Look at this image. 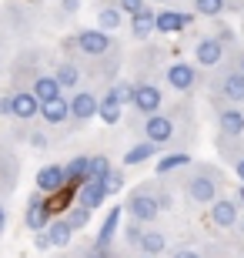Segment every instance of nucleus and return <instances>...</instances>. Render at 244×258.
Returning a JSON list of instances; mask_svg holds the SVG:
<instances>
[{"label": "nucleus", "mask_w": 244, "mask_h": 258, "mask_svg": "<svg viewBox=\"0 0 244 258\" xmlns=\"http://www.w3.org/2000/svg\"><path fill=\"white\" fill-rule=\"evenodd\" d=\"M181 195L188 205H197V208H207V205H214L221 198V171H214L211 164H201L194 174L184 178L181 184Z\"/></svg>", "instance_id": "obj_1"}, {"label": "nucleus", "mask_w": 244, "mask_h": 258, "mask_svg": "<svg viewBox=\"0 0 244 258\" xmlns=\"http://www.w3.org/2000/svg\"><path fill=\"white\" fill-rule=\"evenodd\" d=\"M124 211L131 215V221L137 225H154L160 218V205H157V181L137 184L127 191V201H124Z\"/></svg>", "instance_id": "obj_2"}, {"label": "nucleus", "mask_w": 244, "mask_h": 258, "mask_svg": "<svg viewBox=\"0 0 244 258\" xmlns=\"http://www.w3.org/2000/svg\"><path fill=\"white\" fill-rule=\"evenodd\" d=\"M70 44H74L77 54H84V57H94V60L107 57V54L114 50V37H111V34H104V30H97V27L77 30Z\"/></svg>", "instance_id": "obj_3"}, {"label": "nucleus", "mask_w": 244, "mask_h": 258, "mask_svg": "<svg viewBox=\"0 0 244 258\" xmlns=\"http://www.w3.org/2000/svg\"><path fill=\"white\" fill-rule=\"evenodd\" d=\"M214 121H217V134L221 138H231V141L244 138V107L214 97Z\"/></svg>", "instance_id": "obj_4"}, {"label": "nucleus", "mask_w": 244, "mask_h": 258, "mask_svg": "<svg viewBox=\"0 0 244 258\" xmlns=\"http://www.w3.org/2000/svg\"><path fill=\"white\" fill-rule=\"evenodd\" d=\"M160 104H164V91H160V84H154V81H137V84L131 87V107L137 111V114H157Z\"/></svg>", "instance_id": "obj_5"}, {"label": "nucleus", "mask_w": 244, "mask_h": 258, "mask_svg": "<svg viewBox=\"0 0 244 258\" xmlns=\"http://www.w3.org/2000/svg\"><path fill=\"white\" fill-rule=\"evenodd\" d=\"M67 101H70V124H74V127H84L87 121H94V117H97V104H101V97H97L94 91L77 87Z\"/></svg>", "instance_id": "obj_6"}, {"label": "nucleus", "mask_w": 244, "mask_h": 258, "mask_svg": "<svg viewBox=\"0 0 244 258\" xmlns=\"http://www.w3.org/2000/svg\"><path fill=\"white\" fill-rule=\"evenodd\" d=\"M214 91H217V97H221V101L244 107V74L237 71V67H224V71L217 74Z\"/></svg>", "instance_id": "obj_7"}, {"label": "nucleus", "mask_w": 244, "mask_h": 258, "mask_svg": "<svg viewBox=\"0 0 244 258\" xmlns=\"http://www.w3.org/2000/svg\"><path fill=\"white\" fill-rule=\"evenodd\" d=\"M50 221H54V208H50L47 195L34 191L27 198V208H24V225H27L30 231H44Z\"/></svg>", "instance_id": "obj_8"}, {"label": "nucleus", "mask_w": 244, "mask_h": 258, "mask_svg": "<svg viewBox=\"0 0 244 258\" xmlns=\"http://www.w3.org/2000/svg\"><path fill=\"white\" fill-rule=\"evenodd\" d=\"M144 141L157 144V148H168L174 141V117L157 111V114H147L144 117Z\"/></svg>", "instance_id": "obj_9"}, {"label": "nucleus", "mask_w": 244, "mask_h": 258, "mask_svg": "<svg viewBox=\"0 0 244 258\" xmlns=\"http://www.w3.org/2000/svg\"><path fill=\"white\" fill-rule=\"evenodd\" d=\"M164 81H168L171 91L191 94L197 87V64H191V60H174V64H168V71H164Z\"/></svg>", "instance_id": "obj_10"}, {"label": "nucleus", "mask_w": 244, "mask_h": 258, "mask_svg": "<svg viewBox=\"0 0 244 258\" xmlns=\"http://www.w3.org/2000/svg\"><path fill=\"white\" fill-rule=\"evenodd\" d=\"M224 44L214 37V34H207V37H201L194 44V64L197 67H221L224 64Z\"/></svg>", "instance_id": "obj_11"}, {"label": "nucleus", "mask_w": 244, "mask_h": 258, "mask_svg": "<svg viewBox=\"0 0 244 258\" xmlns=\"http://www.w3.org/2000/svg\"><path fill=\"white\" fill-rule=\"evenodd\" d=\"M10 104H14V117L30 124V121H37L40 117V101L34 97L30 87H17V91H10Z\"/></svg>", "instance_id": "obj_12"}, {"label": "nucleus", "mask_w": 244, "mask_h": 258, "mask_svg": "<svg viewBox=\"0 0 244 258\" xmlns=\"http://www.w3.org/2000/svg\"><path fill=\"white\" fill-rule=\"evenodd\" d=\"M207 215H211V225L221 231H231L241 218V208H237L234 198H217L214 205H207Z\"/></svg>", "instance_id": "obj_13"}, {"label": "nucleus", "mask_w": 244, "mask_h": 258, "mask_svg": "<svg viewBox=\"0 0 244 258\" xmlns=\"http://www.w3.org/2000/svg\"><path fill=\"white\" fill-rule=\"evenodd\" d=\"M34 184H37L40 195H60L64 188H70V184H67L64 164H44L37 171V178H34Z\"/></svg>", "instance_id": "obj_14"}, {"label": "nucleus", "mask_w": 244, "mask_h": 258, "mask_svg": "<svg viewBox=\"0 0 244 258\" xmlns=\"http://www.w3.org/2000/svg\"><path fill=\"white\" fill-rule=\"evenodd\" d=\"M40 121H44L47 127L70 124V101L60 94V97H54V101H47V104H40Z\"/></svg>", "instance_id": "obj_15"}, {"label": "nucleus", "mask_w": 244, "mask_h": 258, "mask_svg": "<svg viewBox=\"0 0 244 258\" xmlns=\"http://www.w3.org/2000/svg\"><path fill=\"white\" fill-rule=\"evenodd\" d=\"M137 251H141V255H150V258H160L164 251H171L168 235H164L160 228H150V225H144L141 241H137Z\"/></svg>", "instance_id": "obj_16"}, {"label": "nucleus", "mask_w": 244, "mask_h": 258, "mask_svg": "<svg viewBox=\"0 0 244 258\" xmlns=\"http://www.w3.org/2000/svg\"><path fill=\"white\" fill-rule=\"evenodd\" d=\"M30 91H34V97H37L40 104H47V101H54V97L64 94L60 84L54 81V74H47V71H37V74L30 77Z\"/></svg>", "instance_id": "obj_17"}, {"label": "nucleus", "mask_w": 244, "mask_h": 258, "mask_svg": "<svg viewBox=\"0 0 244 258\" xmlns=\"http://www.w3.org/2000/svg\"><path fill=\"white\" fill-rule=\"evenodd\" d=\"M50 74H54V81L60 84V91H77V87H80V67H77V60H70V57L57 60Z\"/></svg>", "instance_id": "obj_18"}, {"label": "nucleus", "mask_w": 244, "mask_h": 258, "mask_svg": "<svg viewBox=\"0 0 244 258\" xmlns=\"http://www.w3.org/2000/svg\"><path fill=\"white\" fill-rule=\"evenodd\" d=\"M107 198H111V195H107V188H104L97 178H87V181L77 188V205H84V208H91V211L101 208Z\"/></svg>", "instance_id": "obj_19"}, {"label": "nucleus", "mask_w": 244, "mask_h": 258, "mask_svg": "<svg viewBox=\"0 0 244 258\" xmlns=\"http://www.w3.org/2000/svg\"><path fill=\"white\" fill-rule=\"evenodd\" d=\"M188 24H191V17L184 10H160V14H154V30L157 34H178Z\"/></svg>", "instance_id": "obj_20"}, {"label": "nucleus", "mask_w": 244, "mask_h": 258, "mask_svg": "<svg viewBox=\"0 0 244 258\" xmlns=\"http://www.w3.org/2000/svg\"><path fill=\"white\" fill-rule=\"evenodd\" d=\"M121 114H124V101L114 94L111 87H107V91H104V97H101V104H97V117H101L104 124H117V121H121Z\"/></svg>", "instance_id": "obj_21"}, {"label": "nucleus", "mask_w": 244, "mask_h": 258, "mask_svg": "<svg viewBox=\"0 0 244 258\" xmlns=\"http://www.w3.org/2000/svg\"><path fill=\"white\" fill-rule=\"evenodd\" d=\"M64 171H67V184H70V188H80V184L91 178V154L70 158V161L64 164Z\"/></svg>", "instance_id": "obj_22"}, {"label": "nucleus", "mask_w": 244, "mask_h": 258, "mask_svg": "<svg viewBox=\"0 0 244 258\" xmlns=\"http://www.w3.org/2000/svg\"><path fill=\"white\" fill-rule=\"evenodd\" d=\"M44 235H47L50 248H67V245H70V238H74V228H70L64 218H54L47 228H44Z\"/></svg>", "instance_id": "obj_23"}, {"label": "nucleus", "mask_w": 244, "mask_h": 258, "mask_svg": "<svg viewBox=\"0 0 244 258\" xmlns=\"http://www.w3.org/2000/svg\"><path fill=\"white\" fill-rule=\"evenodd\" d=\"M150 34H154V10L144 7L141 14L131 17V37L134 40H150Z\"/></svg>", "instance_id": "obj_24"}, {"label": "nucleus", "mask_w": 244, "mask_h": 258, "mask_svg": "<svg viewBox=\"0 0 244 258\" xmlns=\"http://www.w3.org/2000/svg\"><path fill=\"white\" fill-rule=\"evenodd\" d=\"M17 171H20V161L10 151H4L0 154V191H10L17 184Z\"/></svg>", "instance_id": "obj_25"}, {"label": "nucleus", "mask_w": 244, "mask_h": 258, "mask_svg": "<svg viewBox=\"0 0 244 258\" xmlns=\"http://www.w3.org/2000/svg\"><path fill=\"white\" fill-rule=\"evenodd\" d=\"M121 215H124V208H117V205H114V208H111V215L104 218L101 231H97L94 245H114V235H117V228H121Z\"/></svg>", "instance_id": "obj_26"}, {"label": "nucleus", "mask_w": 244, "mask_h": 258, "mask_svg": "<svg viewBox=\"0 0 244 258\" xmlns=\"http://www.w3.org/2000/svg\"><path fill=\"white\" fill-rule=\"evenodd\" d=\"M191 164V154H184V151H178V154H164L157 161V178H164V174H171V171H178V168H188Z\"/></svg>", "instance_id": "obj_27"}, {"label": "nucleus", "mask_w": 244, "mask_h": 258, "mask_svg": "<svg viewBox=\"0 0 244 258\" xmlns=\"http://www.w3.org/2000/svg\"><path fill=\"white\" fill-rule=\"evenodd\" d=\"M121 20H124L121 7H104V10H97V30H104V34H114V30L121 27Z\"/></svg>", "instance_id": "obj_28"}, {"label": "nucleus", "mask_w": 244, "mask_h": 258, "mask_svg": "<svg viewBox=\"0 0 244 258\" xmlns=\"http://www.w3.org/2000/svg\"><path fill=\"white\" fill-rule=\"evenodd\" d=\"M157 151H160L157 144H150V141H141V144H134L131 151L124 154V164H144V161H150V158H154Z\"/></svg>", "instance_id": "obj_29"}, {"label": "nucleus", "mask_w": 244, "mask_h": 258, "mask_svg": "<svg viewBox=\"0 0 244 258\" xmlns=\"http://www.w3.org/2000/svg\"><path fill=\"white\" fill-rule=\"evenodd\" d=\"M64 221H67L74 231H84L87 225H91V208H84V205H74V208L64 215Z\"/></svg>", "instance_id": "obj_30"}, {"label": "nucleus", "mask_w": 244, "mask_h": 258, "mask_svg": "<svg viewBox=\"0 0 244 258\" xmlns=\"http://www.w3.org/2000/svg\"><path fill=\"white\" fill-rule=\"evenodd\" d=\"M194 10L201 17H221L227 10V0H194Z\"/></svg>", "instance_id": "obj_31"}, {"label": "nucleus", "mask_w": 244, "mask_h": 258, "mask_svg": "<svg viewBox=\"0 0 244 258\" xmlns=\"http://www.w3.org/2000/svg\"><path fill=\"white\" fill-rule=\"evenodd\" d=\"M101 184L107 188V195L114 198V195H117V191L124 188V171H117V168H111V171H107V174L101 178Z\"/></svg>", "instance_id": "obj_32"}, {"label": "nucleus", "mask_w": 244, "mask_h": 258, "mask_svg": "<svg viewBox=\"0 0 244 258\" xmlns=\"http://www.w3.org/2000/svg\"><path fill=\"white\" fill-rule=\"evenodd\" d=\"M111 168H114V164H111V158H107V154H91V178H97V181H101Z\"/></svg>", "instance_id": "obj_33"}, {"label": "nucleus", "mask_w": 244, "mask_h": 258, "mask_svg": "<svg viewBox=\"0 0 244 258\" xmlns=\"http://www.w3.org/2000/svg\"><path fill=\"white\" fill-rule=\"evenodd\" d=\"M224 158L231 161V168H234V174H237V184H244V151H234V148H231V151H227Z\"/></svg>", "instance_id": "obj_34"}, {"label": "nucleus", "mask_w": 244, "mask_h": 258, "mask_svg": "<svg viewBox=\"0 0 244 258\" xmlns=\"http://www.w3.org/2000/svg\"><path fill=\"white\" fill-rule=\"evenodd\" d=\"M141 231H144V225H137V221L124 225V241H127V248H137V241H141Z\"/></svg>", "instance_id": "obj_35"}, {"label": "nucleus", "mask_w": 244, "mask_h": 258, "mask_svg": "<svg viewBox=\"0 0 244 258\" xmlns=\"http://www.w3.org/2000/svg\"><path fill=\"white\" fill-rule=\"evenodd\" d=\"M171 258H204V248H197V245H178V248H171Z\"/></svg>", "instance_id": "obj_36"}, {"label": "nucleus", "mask_w": 244, "mask_h": 258, "mask_svg": "<svg viewBox=\"0 0 244 258\" xmlns=\"http://www.w3.org/2000/svg\"><path fill=\"white\" fill-rule=\"evenodd\" d=\"M117 7H121V14H141L144 7H147V4H144V0H117Z\"/></svg>", "instance_id": "obj_37"}, {"label": "nucleus", "mask_w": 244, "mask_h": 258, "mask_svg": "<svg viewBox=\"0 0 244 258\" xmlns=\"http://www.w3.org/2000/svg\"><path fill=\"white\" fill-rule=\"evenodd\" d=\"M214 37L217 40H221V44H224V47H231V44H234V30H231V27H224V24H217V34H214Z\"/></svg>", "instance_id": "obj_38"}, {"label": "nucleus", "mask_w": 244, "mask_h": 258, "mask_svg": "<svg viewBox=\"0 0 244 258\" xmlns=\"http://www.w3.org/2000/svg\"><path fill=\"white\" fill-rule=\"evenodd\" d=\"M30 144H34L37 151H47V148H50V138L44 131H30Z\"/></svg>", "instance_id": "obj_39"}, {"label": "nucleus", "mask_w": 244, "mask_h": 258, "mask_svg": "<svg viewBox=\"0 0 244 258\" xmlns=\"http://www.w3.org/2000/svg\"><path fill=\"white\" fill-rule=\"evenodd\" d=\"M0 117H14V104H10V94L0 97Z\"/></svg>", "instance_id": "obj_40"}, {"label": "nucleus", "mask_w": 244, "mask_h": 258, "mask_svg": "<svg viewBox=\"0 0 244 258\" xmlns=\"http://www.w3.org/2000/svg\"><path fill=\"white\" fill-rule=\"evenodd\" d=\"M70 258H101V255H97V251L91 248V245H80V248H77V251H74Z\"/></svg>", "instance_id": "obj_41"}, {"label": "nucleus", "mask_w": 244, "mask_h": 258, "mask_svg": "<svg viewBox=\"0 0 244 258\" xmlns=\"http://www.w3.org/2000/svg\"><path fill=\"white\" fill-rule=\"evenodd\" d=\"M34 245H37L40 251H47V248H50V241H47V235H44V231H37V238H34Z\"/></svg>", "instance_id": "obj_42"}, {"label": "nucleus", "mask_w": 244, "mask_h": 258, "mask_svg": "<svg viewBox=\"0 0 244 258\" xmlns=\"http://www.w3.org/2000/svg\"><path fill=\"white\" fill-rule=\"evenodd\" d=\"M234 201H237V208H244V184L234 188Z\"/></svg>", "instance_id": "obj_43"}, {"label": "nucleus", "mask_w": 244, "mask_h": 258, "mask_svg": "<svg viewBox=\"0 0 244 258\" xmlns=\"http://www.w3.org/2000/svg\"><path fill=\"white\" fill-rule=\"evenodd\" d=\"M4 228H7V208L0 205V235H4Z\"/></svg>", "instance_id": "obj_44"}, {"label": "nucleus", "mask_w": 244, "mask_h": 258, "mask_svg": "<svg viewBox=\"0 0 244 258\" xmlns=\"http://www.w3.org/2000/svg\"><path fill=\"white\" fill-rule=\"evenodd\" d=\"M234 231H237V238H241V245H244V218H237V225H234Z\"/></svg>", "instance_id": "obj_45"}, {"label": "nucleus", "mask_w": 244, "mask_h": 258, "mask_svg": "<svg viewBox=\"0 0 244 258\" xmlns=\"http://www.w3.org/2000/svg\"><path fill=\"white\" fill-rule=\"evenodd\" d=\"M234 60H237L234 67H237V71H241V74H244V50H237V57H234Z\"/></svg>", "instance_id": "obj_46"}, {"label": "nucleus", "mask_w": 244, "mask_h": 258, "mask_svg": "<svg viewBox=\"0 0 244 258\" xmlns=\"http://www.w3.org/2000/svg\"><path fill=\"white\" fill-rule=\"evenodd\" d=\"M64 10H67V14H74V10H77V0H64Z\"/></svg>", "instance_id": "obj_47"}, {"label": "nucleus", "mask_w": 244, "mask_h": 258, "mask_svg": "<svg viewBox=\"0 0 244 258\" xmlns=\"http://www.w3.org/2000/svg\"><path fill=\"white\" fill-rule=\"evenodd\" d=\"M137 258H150V255H137Z\"/></svg>", "instance_id": "obj_48"}, {"label": "nucleus", "mask_w": 244, "mask_h": 258, "mask_svg": "<svg viewBox=\"0 0 244 258\" xmlns=\"http://www.w3.org/2000/svg\"><path fill=\"white\" fill-rule=\"evenodd\" d=\"M241 37H244V27H241Z\"/></svg>", "instance_id": "obj_49"}, {"label": "nucleus", "mask_w": 244, "mask_h": 258, "mask_svg": "<svg viewBox=\"0 0 244 258\" xmlns=\"http://www.w3.org/2000/svg\"><path fill=\"white\" fill-rule=\"evenodd\" d=\"M204 258H207V255H204Z\"/></svg>", "instance_id": "obj_50"}]
</instances>
